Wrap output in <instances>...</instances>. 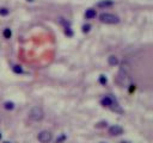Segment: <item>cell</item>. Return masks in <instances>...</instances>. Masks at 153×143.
I'll return each mask as SVG.
<instances>
[{"mask_svg":"<svg viewBox=\"0 0 153 143\" xmlns=\"http://www.w3.org/2000/svg\"><path fill=\"white\" fill-rule=\"evenodd\" d=\"M99 82H101L102 85H105V84L108 82V79H106L104 75H101V76H99Z\"/></svg>","mask_w":153,"mask_h":143,"instance_id":"obj_13","label":"cell"},{"mask_svg":"<svg viewBox=\"0 0 153 143\" xmlns=\"http://www.w3.org/2000/svg\"><path fill=\"white\" fill-rule=\"evenodd\" d=\"M0 138H1V133H0Z\"/></svg>","mask_w":153,"mask_h":143,"instance_id":"obj_19","label":"cell"},{"mask_svg":"<svg viewBox=\"0 0 153 143\" xmlns=\"http://www.w3.org/2000/svg\"><path fill=\"white\" fill-rule=\"evenodd\" d=\"M13 72L17 74H21V73H23V69L21 66H13Z\"/></svg>","mask_w":153,"mask_h":143,"instance_id":"obj_11","label":"cell"},{"mask_svg":"<svg viewBox=\"0 0 153 143\" xmlns=\"http://www.w3.org/2000/svg\"><path fill=\"white\" fill-rule=\"evenodd\" d=\"M3 35H4V37H5V38H10L11 36H12V31H11L10 29H8V28H6V29L4 30V33H3Z\"/></svg>","mask_w":153,"mask_h":143,"instance_id":"obj_9","label":"cell"},{"mask_svg":"<svg viewBox=\"0 0 153 143\" xmlns=\"http://www.w3.org/2000/svg\"><path fill=\"white\" fill-rule=\"evenodd\" d=\"M8 12H10V11H8L6 7H1V8H0V14H1V16H7Z\"/></svg>","mask_w":153,"mask_h":143,"instance_id":"obj_12","label":"cell"},{"mask_svg":"<svg viewBox=\"0 0 153 143\" xmlns=\"http://www.w3.org/2000/svg\"><path fill=\"white\" fill-rule=\"evenodd\" d=\"M114 3L111 1V0H103V1H99L97 4L98 7H108V6H111Z\"/></svg>","mask_w":153,"mask_h":143,"instance_id":"obj_7","label":"cell"},{"mask_svg":"<svg viewBox=\"0 0 153 143\" xmlns=\"http://www.w3.org/2000/svg\"><path fill=\"white\" fill-rule=\"evenodd\" d=\"M28 1H34V0H28Z\"/></svg>","mask_w":153,"mask_h":143,"instance_id":"obj_18","label":"cell"},{"mask_svg":"<svg viewBox=\"0 0 153 143\" xmlns=\"http://www.w3.org/2000/svg\"><path fill=\"white\" fill-rule=\"evenodd\" d=\"M37 138H38V141H40L41 143H49V142L51 141L53 136H51V133H50L49 131H41V132L38 133Z\"/></svg>","mask_w":153,"mask_h":143,"instance_id":"obj_4","label":"cell"},{"mask_svg":"<svg viewBox=\"0 0 153 143\" xmlns=\"http://www.w3.org/2000/svg\"><path fill=\"white\" fill-rule=\"evenodd\" d=\"M29 117H30L32 121L38 122V121H42V119H43V117H44V112H43V110L41 109V107L35 106V107H32V109L30 110V112H29Z\"/></svg>","mask_w":153,"mask_h":143,"instance_id":"obj_2","label":"cell"},{"mask_svg":"<svg viewBox=\"0 0 153 143\" xmlns=\"http://www.w3.org/2000/svg\"><path fill=\"white\" fill-rule=\"evenodd\" d=\"M65 140H66V136L64 135V133H62V135H61V136H60V137L56 140V143H61L62 141H65Z\"/></svg>","mask_w":153,"mask_h":143,"instance_id":"obj_15","label":"cell"},{"mask_svg":"<svg viewBox=\"0 0 153 143\" xmlns=\"http://www.w3.org/2000/svg\"><path fill=\"white\" fill-rule=\"evenodd\" d=\"M120 143H129L128 141H122V142H120Z\"/></svg>","mask_w":153,"mask_h":143,"instance_id":"obj_17","label":"cell"},{"mask_svg":"<svg viewBox=\"0 0 153 143\" xmlns=\"http://www.w3.org/2000/svg\"><path fill=\"white\" fill-rule=\"evenodd\" d=\"M85 17H86V19H92V18H95L96 17V10H93V8H89V10H86Z\"/></svg>","mask_w":153,"mask_h":143,"instance_id":"obj_6","label":"cell"},{"mask_svg":"<svg viewBox=\"0 0 153 143\" xmlns=\"http://www.w3.org/2000/svg\"><path fill=\"white\" fill-rule=\"evenodd\" d=\"M101 143H105V142H101Z\"/></svg>","mask_w":153,"mask_h":143,"instance_id":"obj_21","label":"cell"},{"mask_svg":"<svg viewBox=\"0 0 153 143\" xmlns=\"http://www.w3.org/2000/svg\"><path fill=\"white\" fill-rule=\"evenodd\" d=\"M109 133L113 136H119V135H122L123 133V129L120 127V125H113L109 129Z\"/></svg>","mask_w":153,"mask_h":143,"instance_id":"obj_5","label":"cell"},{"mask_svg":"<svg viewBox=\"0 0 153 143\" xmlns=\"http://www.w3.org/2000/svg\"><path fill=\"white\" fill-rule=\"evenodd\" d=\"M65 32H66V35H67V36H72V35H73V32H72V30H71V28H66V30H65Z\"/></svg>","mask_w":153,"mask_h":143,"instance_id":"obj_16","label":"cell"},{"mask_svg":"<svg viewBox=\"0 0 153 143\" xmlns=\"http://www.w3.org/2000/svg\"><path fill=\"white\" fill-rule=\"evenodd\" d=\"M90 29H91V25H84L83 26V32H89L90 31Z\"/></svg>","mask_w":153,"mask_h":143,"instance_id":"obj_14","label":"cell"},{"mask_svg":"<svg viewBox=\"0 0 153 143\" xmlns=\"http://www.w3.org/2000/svg\"><path fill=\"white\" fill-rule=\"evenodd\" d=\"M4 107H5L6 110H13V107H14V104H13L12 101H7V103H5Z\"/></svg>","mask_w":153,"mask_h":143,"instance_id":"obj_10","label":"cell"},{"mask_svg":"<svg viewBox=\"0 0 153 143\" xmlns=\"http://www.w3.org/2000/svg\"><path fill=\"white\" fill-rule=\"evenodd\" d=\"M101 104L104 106V107H110V109L113 111H119V112H122L120 105L117 104V101H116V99H114V98L111 95H105L103 99L101 100Z\"/></svg>","mask_w":153,"mask_h":143,"instance_id":"obj_1","label":"cell"},{"mask_svg":"<svg viewBox=\"0 0 153 143\" xmlns=\"http://www.w3.org/2000/svg\"><path fill=\"white\" fill-rule=\"evenodd\" d=\"M108 62H109L110 66H116L119 63V59L114 55H111V56H109V59H108Z\"/></svg>","mask_w":153,"mask_h":143,"instance_id":"obj_8","label":"cell"},{"mask_svg":"<svg viewBox=\"0 0 153 143\" xmlns=\"http://www.w3.org/2000/svg\"><path fill=\"white\" fill-rule=\"evenodd\" d=\"M4 143H10V142H4Z\"/></svg>","mask_w":153,"mask_h":143,"instance_id":"obj_20","label":"cell"},{"mask_svg":"<svg viewBox=\"0 0 153 143\" xmlns=\"http://www.w3.org/2000/svg\"><path fill=\"white\" fill-rule=\"evenodd\" d=\"M99 20L102 23H105V24H116L119 23V17L115 16V14H111V13H102L99 16Z\"/></svg>","mask_w":153,"mask_h":143,"instance_id":"obj_3","label":"cell"}]
</instances>
